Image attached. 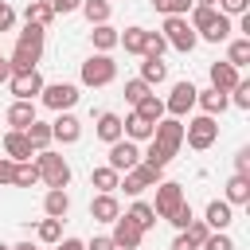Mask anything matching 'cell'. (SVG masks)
Masks as SVG:
<instances>
[{
    "instance_id": "cell-1",
    "label": "cell",
    "mask_w": 250,
    "mask_h": 250,
    "mask_svg": "<svg viewBox=\"0 0 250 250\" xmlns=\"http://www.w3.org/2000/svg\"><path fill=\"white\" fill-rule=\"evenodd\" d=\"M180 145H184V125H180L176 117H172V121H156V129H152V145H148L145 164L164 168V164L180 152Z\"/></svg>"
},
{
    "instance_id": "cell-2",
    "label": "cell",
    "mask_w": 250,
    "mask_h": 250,
    "mask_svg": "<svg viewBox=\"0 0 250 250\" xmlns=\"http://www.w3.org/2000/svg\"><path fill=\"white\" fill-rule=\"evenodd\" d=\"M39 55H43V27L39 23H27L23 31H20V39H16V51H12V70H31L35 62H39Z\"/></svg>"
},
{
    "instance_id": "cell-3",
    "label": "cell",
    "mask_w": 250,
    "mask_h": 250,
    "mask_svg": "<svg viewBox=\"0 0 250 250\" xmlns=\"http://www.w3.org/2000/svg\"><path fill=\"white\" fill-rule=\"evenodd\" d=\"M113 78H117V62L109 55H90L82 62V82L86 86H109Z\"/></svg>"
},
{
    "instance_id": "cell-4",
    "label": "cell",
    "mask_w": 250,
    "mask_h": 250,
    "mask_svg": "<svg viewBox=\"0 0 250 250\" xmlns=\"http://www.w3.org/2000/svg\"><path fill=\"white\" fill-rule=\"evenodd\" d=\"M39 180H47V188H66L70 184V164L55 152H39Z\"/></svg>"
},
{
    "instance_id": "cell-5",
    "label": "cell",
    "mask_w": 250,
    "mask_h": 250,
    "mask_svg": "<svg viewBox=\"0 0 250 250\" xmlns=\"http://www.w3.org/2000/svg\"><path fill=\"white\" fill-rule=\"evenodd\" d=\"M164 31H168V35H164L168 47H176V51H191V47H195V31H191V23H188L184 16H168V20H164Z\"/></svg>"
},
{
    "instance_id": "cell-6",
    "label": "cell",
    "mask_w": 250,
    "mask_h": 250,
    "mask_svg": "<svg viewBox=\"0 0 250 250\" xmlns=\"http://www.w3.org/2000/svg\"><path fill=\"white\" fill-rule=\"evenodd\" d=\"M215 137H219V125H215V117L211 113H203V117H195V121H188V145L191 148H211L215 145Z\"/></svg>"
},
{
    "instance_id": "cell-7",
    "label": "cell",
    "mask_w": 250,
    "mask_h": 250,
    "mask_svg": "<svg viewBox=\"0 0 250 250\" xmlns=\"http://www.w3.org/2000/svg\"><path fill=\"white\" fill-rule=\"evenodd\" d=\"M152 184H160V168H152V164H133L117 188H125L129 195H141V191L152 188Z\"/></svg>"
},
{
    "instance_id": "cell-8",
    "label": "cell",
    "mask_w": 250,
    "mask_h": 250,
    "mask_svg": "<svg viewBox=\"0 0 250 250\" xmlns=\"http://www.w3.org/2000/svg\"><path fill=\"white\" fill-rule=\"evenodd\" d=\"M8 82H12V94H16L20 102H31V98L43 90V78H39V70H35V66H31V70H12V78H8Z\"/></svg>"
},
{
    "instance_id": "cell-9",
    "label": "cell",
    "mask_w": 250,
    "mask_h": 250,
    "mask_svg": "<svg viewBox=\"0 0 250 250\" xmlns=\"http://www.w3.org/2000/svg\"><path fill=\"white\" fill-rule=\"evenodd\" d=\"M39 94H43V105H51V109H70L78 102V86L74 82H55V86H43Z\"/></svg>"
},
{
    "instance_id": "cell-10",
    "label": "cell",
    "mask_w": 250,
    "mask_h": 250,
    "mask_svg": "<svg viewBox=\"0 0 250 250\" xmlns=\"http://www.w3.org/2000/svg\"><path fill=\"white\" fill-rule=\"evenodd\" d=\"M133 164H141V152H137V141H113L109 145V168L113 172H129Z\"/></svg>"
},
{
    "instance_id": "cell-11",
    "label": "cell",
    "mask_w": 250,
    "mask_h": 250,
    "mask_svg": "<svg viewBox=\"0 0 250 250\" xmlns=\"http://www.w3.org/2000/svg\"><path fill=\"white\" fill-rule=\"evenodd\" d=\"M141 234H145V230H141L129 215H125V219H121V215L113 219V234H109V238H113L117 250H137V246H141Z\"/></svg>"
},
{
    "instance_id": "cell-12",
    "label": "cell",
    "mask_w": 250,
    "mask_h": 250,
    "mask_svg": "<svg viewBox=\"0 0 250 250\" xmlns=\"http://www.w3.org/2000/svg\"><path fill=\"white\" fill-rule=\"evenodd\" d=\"M191 105H195V86H191V82H176V86H172V98H168L164 109H168L172 117H184Z\"/></svg>"
},
{
    "instance_id": "cell-13",
    "label": "cell",
    "mask_w": 250,
    "mask_h": 250,
    "mask_svg": "<svg viewBox=\"0 0 250 250\" xmlns=\"http://www.w3.org/2000/svg\"><path fill=\"white\" fill-rule=\"evenodd\" d=\"M180 203H184L180 184H160V188H156V207H152V211H156V219H168Z\"/></svg>"
},
{
    "instance_id": "cell-14",
    "label": "cell",
    "mask_w": 250,
    "mask_h": 250,
    "mask_svg": "<svg viewBox=\"0 0 250 250\" xmlns=\"http://www.w3.org/2000/svg\"><path fill=\"white\" fill-rule=\"evenodd\" d=\"M4 152H8V160H16V164H20V160H31V152H35V148H31V141H27V133H23V129H12V133L4 137Z\"/></svg>"
},
{
    "instance_id": "cell-15",
    "label": "cell",
    "mask_w": 250,
    "mask_h": 250,
    "mask_svg": "<svg viewBox=\"0 0 250 250\" xmlns=\"http://www.w3.org/2000/svg\"><path fill=\"white\" fill-rule=\"evenodd\" d=\"M51 137H55V141H62V145H74V141L82 137L78 117H74V113H59V121L51 125Z\"/></svg>"
},
{
    "instance_id": "cell-16",
    "label": "cell",
    "mask_w": 250,
    "mask_h": 250,
    "mask_svg": "<svg viewBox=\"0 0 250 250\" xmlns=\"http://www.w3.org/2000/svg\"><path fill=\"white\" fill-rule=\"evenodd\" d=\"M242 78H238V66H230V62H211V86L215 90H234Z\"/></svg>"
},
{
    "instance_id": "cell-17",
    "label": "cell",
    "mask_w": 250,
    "mask_h": 250,
    "mask_svg": "<svg viewBox=\"0 0 250 250\" xmlns=\"http://www.w3.org/2000/svg\"><path fill=\"white\" fill-rule=\"evenodd\" d=\"M90 215L98 219V223H113L117 215H121V207H117V199H113V191H102L94 203H90Z\"/></svg>"
},
{
    "instance_id": "cell-18",
    "label": "cell",
    "mask_w": 250,
    "mask_h": 250,
    "mask_svg": "<svg viewBox=\"0 0 250 250\" xmlns=\"http://www.w3.org/2000/svg\"><path fill=\"white\" fill-rule=\"evenodd\" d=\"M152 129H156V125H152V121H145L141 113H129V117L121 121V133H125L129 141H148V137H152Z\"/></svg>"
},
{
    "instance_id": "cell-19",
    "label": "cell",
    "mask_w": 250,
    "mask_h": 250,
    "mask_svg": "<svg viewBox=\"0 0 250 250\" xmlns=\"http://www.w3.org/2000/svg\"><path fill=\"white\" fill-rule=\"evenodd\" d=\"M195 102L203 105V113H223V109H227V94L215 90V86H211V90H195Z\"/></svg>"
},
{
    "instance_id": "cell-20",
    "label": "cell",
    "mask_w": 250,
    "mask_h": 250,
    "mask_svg": "<svg viewBox=\"0 0 250 250\" xmlns=\"http://www.w3.org/2000/svg\"><path fill=\"white\" fill-rule=\"evenodd\" d=\"M31 121H35V105H31V102H20V98H16V105L8 109V125H12V129H27Z\"/></svg>"
},
{
    "instance_id": "cell-21",
    "label": "cell",
    "mask_w": 250,
    "mask_h": 250,
    "mask_svg": "<svg viewBox=\"0 0 250 250\" xmlns=\"http://www.w3.org/2000/svg\"><path fill=\"white\" fill-rule=\"evenodd\" d=\"M43 207H47V215H51V219H62V215L70 211V195H66L62 188H51V191H47V199H43Z\"/></svg>"
},
{
    "instance_id": "cell-22",
    "label": "cell",
    "mask_w": 250,
    "mask_h": 250,
    "mask_svg": "<svg viewBox=\"0 0 250 250\" xmlns=\"http://www.w3.org/2000/svg\"><path fill=\"white\" fill-rule=\"evenodd\" d=\"M117 43H125V51H133V55H145L148 31H145V27H125V35H117Z\"/></svg>"
},
{
    "instance_id": "cell-23",
    "label": "cell",
    "mask_w": 250,
    "mask_h": 250,
    "mask_svg": "<svg viewBox=\"0 0 250 250\" xmlns=\"http://www.w3.org/2000/svg\"><path fill=\"white\" fill-rule=\"evenodd\" d=\"M164 78H168V66H164L156 55H145V62H141V82L152 86V82H164Z\"/></svg>"
},
{
    "instance_id": "cell-24",
    "label": "cell",
    "mask_w": 250,
    "mask_h": 250,
    "mask_svg": "<svg viewBox=\"0 0 250 250\" xmlns=\"http://www.w3.org/2000/svg\"><path fill=\"white\" fill-rule=\"evenodd\" d=\"M98 137H102L105 145L121 141V117H117V113H102V117H98Z\"/></svg>"
},
{
    "instance_id": "cell-25",
    "label": "cell",
    "mask_w": 250,
    "mask_h": 250,
    "mask_svg": "<svg viewBox=\"0 0 250 250\" xmlns=\"http://www.w3.org/2000/svg\"><path fill=\"white\" fill-rule=\"evenodd\" d=\"M207 227H215V230H223V227H230V203H219V199H211L207 203V219H203Z\"/></svg>"
},
{
    "instance_id": "cell-26",
    "label": "cell",
    "mask_w": 250,
    "mask_h": 250,
    "mask_svg": "<svg viewBox=\"0 0 250 250\" xmlns=\"http://www.w3.org/2000/svg\"><path fill=\"white\" fill-rule=\"evenodd\" d=\"M137 113H141L145 121H152V125H156V121H160V113H164V102H160L156 94H145V98L137 102Z\"/></svg>"
},
{
    "instance_id": "cell-27",
    "label": "cell",
    "mask_w": 250,
    "mask_h": 250,
    "mask_svg": "<svg viewBox=\"0 0 250 250\" xmlns=\"http://www.w3.org/2000/svg\"><path fill=\"white\" fill-rule=\"evenodd\" d=\"M117 176H121V172H113V168L105 164V168H94V172H90V184H94L98 191H113V188L121 184Z\"/></svg>"
},
{
    "instance_id": "cell-28",
    "label": "cell",
    "mask_w": 250,
    "mask_h": 250,
    "mask_svg": "<svg viewBox=\"0 0 250 250\" xmlns=\"http://www.w3.org/2000/svg\"><path fill=\"white\" fill-rule=\"evenodd\" d=\"M227 199L230 203H250V180L242 172H234V180L227 184Z\"/></svg>"
},
{
    "instance_id": "cell-29",
    "label": "cell",
    "mask_w": 250,
    "mask_h": 250,
    "mask_svg": "<svg viewBox=\"0 0 250 250\" xmlns=\"http://www.w3.org/2000/svg\"><path fill=\"white\" fill-rule=\"evenodd\" d=\"M51 16H55V12H51L43 0H31V4L23 8V20H27V23H39V27H47V23H51Z\"/></svg>"
},
{
    "instance_id": "cell-30",
    "label": "cell",
    "mask_w": 250,
    "mask_h": 250,
    "mask_svg": "<svg viewBox=\"0 0 250 250\" xmlns=\"http://www.w3.org/2000/svg\"><path fill=\"white\" fill-rule=\"evenodd\" d=\"M82 16L90 23H105L109 20V0H82Z\"/></svg>"
},
{
    "instance_id": "cell-31",
    "label": "cell",
    "mask_w": 250,
    "mask_h": 250,
    "mask_svg": "<svg viewBox=\"0 0 250 250\" xmlns=\"http://www.w3.org/2000/svg\"><path fill=\"white\" fill-rule=\"evenodd\" d=\"M215 20H219V12H215V8H203V4H195V12H191V31H207Z\"/></svg>"
},
{
    "instance_id": "cell-32",
    "label": "cell",
    "mask_w": 250,
    "mask_h": 250,
    "mask_svg": "<svg viewBox=\"0 0 250 250\" xmlns=\"http://www.w3.org/2000/svg\"><path fill=\"white\" fill-rule=\"evenodd\" d=\"M23 133H27L31 148H47V145H51V125H39V121H31Z\"/></svg>"
},
{
    "instance_id": "cell-33",
    "label": "cell",
    "mask_w": 250,
    "mask_h": 250,
    "mask_svg": "<svg viewBox=\"0 0 250 250\" xmlns=\"http://www.w3.org/2000/svg\"><path fill=\"white\" fill-rule=\"evenodd\" d=\"M35 180H39V168H35V164H27V160H20V164H16V176H12V184H16V188H31Z\"/></svg>"
},
{
    "instance_id": "cell-34",
    "label": "cell",
    "mask_w": 250,
    "mask_h": 250,
    "mask_svg": "<svg viewBox=\"0 0 250 250\" xmlns=\"http://www.w3.org/2000/svg\"><path fill=\"white\" fill-rule=\"evenodd\" d=\"M227 35H230V20H227V16L219 12V20H215V23H211V27L203 31V39H207V43H223Z\"/></svg>"
},
{
    "instance_id": "cell-35",
    "label": "cell",
    "mask_w": 250,
    "mask_h": 250,
    "mask_svg": "<svg viewBox=\"0 0 250 250\" xmlns=\"http://www.w3.org/2000/svg\"><path fill=\"white\" fill-rule=\"evenodd\" d=\"M94 47H98V51H109V47H117V31H113L109 23H98V27H94Z\"/></svg>"
},
{
    "instance_id": "cell-36",
    "label": "cell",
    "mask_w": 250,
    "mask_h": 250,
    "mask_svg": "<svg viewBox=\"0 0 250 250\" xmlns=\"http://www.w3.org/2000/svg\"><path fill=\"white\" fill-rule=\"evenodd\" d=\"M129 219H133V223H137L141 230H148V227L156 223V211H152L148 203H133V211H129Z\"/></svg>"
},
{
    "instance_id": "cell-37",
    "label": "cell",
    "mask_w": 250,
    "mask_h": 250,
    "mask_svg": "<svg viewBox=\"0 0 250 250\" xmlns=\"http://www.w3.org/2000/svg\"><path fill=\"white\" fill-rule=\"evenodd\" d=\"M227 62H230V66H246V62H250V39H234Z\"/></svg>"
},
{
    "instance_id": "cell-38",
    "label": "cell",
    "mask_w": 250,
    "mask_h": 250,
    "mask_svg": "<svg viewBox=\"0 0 250 250\" xmlns=\"http://www.w3.org/2000/svg\"><path fill=\"white\" fill-rule=\"evenodd\" d=\"M152 8H156V12H164V16H188L191 0H152Z\"/></svg>"
},
{
    "instance_id": "cell-39",
    "label": "cell",
    "mask_w": 250,
    "mask_h": 250,
    "mask_svg": "<svg viewBox=\"0 0 250 250\" xmlns=\"http://www.w3.org/2000/svg\"><path fill=\"white\" fill-rule=\"evenodd\" d=\"M59 234H62V219H51V215H47V219L39 223V238H43V242H59Z\"/></svg>"
},
{
    "instance_id": "cell-40",
    "label": "cell",
    "mask_w": 250,
    "mask_h": 250,
    "mask_svg": "<svg viewBox=\"0 0 250 250\" xmlns=\"http://www.w3.org/2000/svg\"><path fill=\"white\" fill-rule=\"evenodd\" d=\"M184 234L191 238V246H203V242H207V234H211V227H207V223H199V219H191V223L184 227Z\"/></svg>"
},
{
    "instance_id": "cell-41",
    "label": "cell",
    "mask_w": 250,
    "mask_h": 250,
    "mask_svg": "<svg viewBox=\"0 0 250 250\" xmlns=\"http://www.w3.org/2000/svg\"><path fill=\"white\" fill-rule=\"evenodd\" d=\"M145 94H148V82H141V78L125 82V102H133V105H137V102H141Z\"/></svg>"
},
{
    "instance_id": "cell-42",
    "label": "cell",
    "mask_w": 250,
    "mask_h": 250,
    "mask_svg": "<svg viewBox=\"0 0 250 250\" xmlns=\"http://www.w3.org/2000/svg\"><path fill=\"white\" fill-rule=\"evenodd\" d=\"M168 223H172V227H180V230H184V227H188V223H191V203H180V207H176V211H172V215H168Z\"/></svg>"
},
{
    "instance_id": "cell-43",
    "label": "cell",
    "mask_w": 250,
    "mask_h": 250,
    "mask_svg": "<svg viewBox=\"0 0 250 250\" xmlns=\"http://www.w3.org/2000/svg\"><path fill=\"white\" fill-rule=\"evenodd\" d=\"M43 4H47L55 16H59V12L66 16V12H78V8H82V0H43Z\"/></svg>"
},
{
    "instance_id": "cell-44",
    "label": "cell",
    "mask_w": 250,
    "mask_h": 250,
    "mask_svg": "<svg viewBox=\"0 0 250 250\" xmlns=\"http://www.w3.org/2000/svg\"><path fill=\"white\" fill-rule=\"evenodd\" d=\"M203 250H234V242H230L227 234H207V242H203Z\"/></svg>"
},
{
    "instance_id": "cell-45",
    "label": "cell",
    "mask_w": 250,
    "mask_h": 250,
    "mask_svg": "<svg viewBox=\"0 0 250 250\" xmlns=\"http://www.w3.org/2000/svg\"><path fill=\"white\" fill-rule=\"evenodd\" d=\"M164 47H168V43H164V35L148 31V47H145V55H156V59H160V55H164Z\"/></svg>"
},
{
    "instance_id": "cell-46",
    "label": "cell",
    "mask_w": 250,
    "mask_h": 250,
    "mask_svg": "<svg viewBox=\"0 0 250 250\" xmlns=\"http://www.w3.org/2000/svg\"><path fill=\"white\" fill-rule=\"evenodd\" d=\"M234 105L238 109H250V82H238L234 86Z\"/></svg>"
},
{
    "instance_id": "cell-47",
    "label": "cell",
    "mask_w": 250,
    "mask_h": 250,
    "mask_svg": "<svg viewBox=\"0 0 250 250\" xmlns=\"http://www.w3.org/2000/svg\"><path fill=\"white\" fill-rule=\"evenodd\" d=\"M246 4H250V0H219L223 16H242V12H246Z\"/></svg>"
},
{
    "instance_id": "cell-48",
    "label": "cell",
    "mask_w": 250,
    "mask_h": 250,
    "mask_svg": "<svg viewBox=\"0 0 250 250\" xmlns=\"http://www.w3.org/2000/svg\"><path fill=\"white\" fill-rule=\"evenodd\" d=\"M12 23H16V12H12V4L0 0V31H12Z\"/></svg>"
},
{
    "instance_id": "cell-49",
    "label": "cell",
    "mask_w": 250,
    "mask_h": 250,
    "mask_svg": "<svg viewBox=\"0 0 250 250\" xmlns=\"http://www.w3.org/2000/svg\"><path fill=\"white\" fill-rule=\"evenodd\" d=\"M234 168H238L242 176L250 172V148H238V156H234Z\"/></svg>"
},
{
    "instance_id": "cell-50",
    "label": "cell",
    "mask_w": 250,
    "mask_h": 250,
    "mask_svg": "<svg viewBox=\"0 0 250 250\" xmlns=\"http://www.w3.org/2000/svg\"><path fill=\"white\" fill-rule=\"evenodd\" d=\"M16 176V160H0V184H12Z\"/></svg>"
},
{
    "instance_id": "cell-51",
    "label": "cell",
    "mask_w": 250,
    "mask_h": 250,
    "mask_svg": "<svg viewBox=\"0 0 250 250\" xmlns=\"http://www.w3.org/2000/svg\"><path fill=\"white\" fill-rule=\"evenodd\" d=\"M86 250H117V246H113V238H105V234H102V238H94Z\"/></svg>"
},
{
    "instance_id": "cell-52",
    "label": "cell",
    "mask_w": 250,
    "mask_h": 250,
    "mask_svg": "<svg viewBox=\"0 0 250 250\" xmlns=\"http://www.w3.org/2000/svg\"><path fill=\"white\" fill-rule=\"evenodd\" d=\"M172 250H195V246H191V238H188V234H184V230H180V238H176V242H172Z\"/></svg>"
},
{
    "instance_id": "cell-53",
    "label": "cell",
    "mask_w": 250,
    "mask_h": 250,
    "mask_svg": "<svg viewBox=\"0 0 250 250\" xmlns=\"http://www.w3.org/2000/svg\"><path fill=\"white\" fill-rule=\"evenodd\" d=\"M59 250H86V246H82L78 238H62V242H59Z\"/></svg>"
},
{
    "instance_id": "cell-54",
    "label": "cell",
    "mask_w": 250,
    "mask_h": 250,
    "mask_svg": "<svg viewBox=\"0 0 250 250\" xmlns=\"http://www.w3.org/2000/svg\"><path fill=\"white\" fill-rule=\"evenodd\" d=\"M8 78H12V62H8V59H0V82H8Z\"/></svg>"
},
{
    "instance_id": "cell-55",
    "label": "cell",
    "mask_w": 250,
    "mask_h": 250,
    "mask_svg": "<svg viewBox=\"0 0 250 250\" xmlns=\"http://www.w3.org/2000/svg\"><path fill=\"white\" fill-rule=\"evenodd\" d=\"M12 250H35V246H31V242H20V246H12Z\"/></svg>"
},
{
    "instance_id": "cell-56",
    "label": "cell",
    "mask_w": 250,
    "mask_h": 250,
    "mask_svg": "<svg viewBox=\"0 0 250 250\" xmlns=\"http://www.w3.org/2000/svg\"><path fill=\"white\" fill-rule=\"evenodd\" d=\"M195 4H203V8H215V0H195Z\"/></svg>"
},
{
    "instance_id": "cell-57",
    "label": "cell",
    "mask_w": 250,
    "mask_h": 250,
    "mask_svg": "<svg viewBox=\"0 0 250 250\" xmlns=\"http://www.w3.org/2000/svg\"><path fill=\"white\" fill-rule=\"evenodd\" d=\"M0 250H12V246H4V242H0Z\"/></svg>"
},
{
    "instance_id": "cell-58",
    "label": "cell",
    "mask_w": 250,
    "mask_h": 250,
    "mask_svg": "<svg viewBox=\"0 0 250 250\" xmlns=\"http://www.w3.org/2000/svg\"><path fill=\"white\" fill-rule=\"evenodd\" d=\"M0 160H4V156H0Z\"/></svg>"
}]
</instances>
